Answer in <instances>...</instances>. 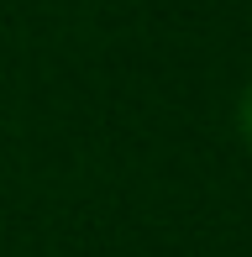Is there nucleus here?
I'll return each mask as SVG.
<instances>
[{
  "label": "nucleus",
  "mask_w": 252,
  "mask_h": 257,
  "mask_svg": "<svg viewBox=\"0 0 252 257\" xmlns=\"http://www.w3.org/2000/svg\"><path fill=\"white\" fill-rule=\"evenodd\" d=\"M236 121H242V137H247V147H252V84H247V95H242V110H236Z\"/></svg>",
  "instance_id": "nucleus-1"
}]
</instances>
